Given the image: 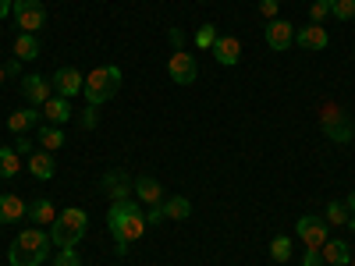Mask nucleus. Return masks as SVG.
<instances>
[{"mask_svg":"<svg viewBox=\"0 0 355 266\" xmlns=\"http://www.w3.org/2000/svg\"><path fill=\"white\" fill-rule=\"evenodd\" d=\"M25 217L33 220V227H46V224L57 220V210H53V202H50V199H36V202H28Z\"/></svg>","mask_w":355,"mask_h":266,"instance_id":"19","label":"nucleus"},{"mask_svg":"<svg viewBox=\"0 0 355 266\" xmlns=\"http://www.w3.org/2000/svg\"><path fill=\"white\" fill-rule=\"evenodd\" d=\"M43 117H46L50 125H68V121H71V100L50 96V100L43 103Z\"/></svg>","mask_w":355,"mask_h":266,"instance_id":"18","label":"nucleus"},{"mask_svg":"<svg viewBox=\"0 0 355 266\" xmlns=\"http://www.w3.org/2000/svg\"><path fill=\"white\" fill-rule=\"evenodd\" d=\"M327 15H331V4H323V0H313V8H309V21H313V25H320Z\"/></svg>","mask_w":355,"mask_h":266,"instance_id":"31","label":"nucleus"},{"mask_svg":"<svg viewBox=\"0 0 355 266\" xmlns=\"http://www.w3.org/2000/svg\"><path fill=\"white\" fill-rule=\"evenodd\" d=\"M348 266H355V252H352V263H348Z\"/></svg>","mask_w":355,"mask_h":266,"instance_id":"43","label":"nucleus"},{"mask_svg":"<svg viewBox=\"0 0 355 266\" xmlns=\"http://www.w3.org/2000/svg\"><path fill=\"white\" fill-rule=\"evenodd\" d=\"M18 170H21V157L15 153V145H0V177L11 181Z\"/></svg>","mask_w":355,"mask_h":266,"instance_id":"26","label":"nucleus"},{"mask_svg":"<svg viewBox=\"0 0 355 266\" xmlns=\"http://www.w3.org/2000/svg\"><path fill=\"white\" fill-rule=\"evenodd\" d=\"M15 153H18V157L36 153V150H33V139H28V135H18V139H15Z\"/></svg>","mask_w":355,"mask_h":266,"instance_id":"34","label":"nucleus"},{"mask_svg":"<svg viewBox=\"0 0 355 266\" xmlns=\"http://www.w3.org/2000/svg\"><path fill=\"white\" fill-rule=\"evenodd\" d=\"M8 75H18L21 71V61H18V57H11V61H8V68H4Z\"/></svg>","mask_w":355,"mask_h":266,"instance_id":"39","label":"nucleus"},{"mask_svg":"<svg viewBox=\"0 0 355 266\" xmlns=\"http://www.w3.org/2000/svg\"><path fill=\"white\" fill-rule=\"evenodd\" d=\"M320 252H323V263H331V266H348L352 263L348 242H341V238H327Z\"/></svg>","mask_w":355,"mask_h":266,"instance_id":"22","label":"nucleus"},{"mask_svg":"<svg viewBox=\"0 0 355 266\" xmlns=\"http://www.w3.org/2000/svg\"><path fill=\"white\" fill-rule=\"evenodd\" d=\"M142 206H160L167 195H164V185L157 181V177H150V174H142V177H135V192H132Z\"/></svg>","mask_w":355,"mask_h":266,"instance_id":"14","label":"nucleus"},{"mask_svg":"<svg viewBox=\"0 0 355 266\" xmlns=\"http://www.w3.org/2000/svg\"><path fill=\"white\" fill-rule=\"evenodd\" d=\"M277 11H281V0H259V15H263V18H270V21H274Z\"/></svg>","mask_w":355,"mask_h":266,"instance_id":"33","label":"nucleus"},{"mask_svg":"<svg viewBox=\"0 0 355 266\" xmlns=\"http://www.w3.org/2000/svg\"><path fill=\"white\" fill-rule=\"evenodd\" d=\"M36 142L43 145V150H61V145H64V128L61 125H40L36 128Z\"/></svg>","mask_w":355,"mask_h":266,"instance_id":"24","label":"nucleus"},{"mask_svg":"<svg viewBox=\"0 0 355 266\" xmlns=\"http://www.w3.org/2000/svg\"><path fill=\"white\" fill-rule=\"evenodd\" d=\"M320 263H323V252H320V249H306L302 266H320Z\"/></svg>","mask_w":355,"mask_h":266,"instance_id":"35","label":"nucleus"},{"mask_svg":"<svg viewBox=\"0 0 355 266\" xmlns=\"http://www.w3.org/2000/svg\"><path fill=\"white\" fill-rule=\"evenodd\" d=\"M167 75L178 82V85H192L199 78V61H196V53L189 50H174L171 53V61H167Z\"/></svg>","mask_w":355,"mask_h":266,"instance_id":"7","label":"nucleus"},{"mask_svg":"<svg viewBox=\"0 0 355 266\" xmlns=\"http://www.w3.org/2000/svg\"><path fill=\"white\" fill-rule=\"evenodd\" d=\"M295 234L306 242V249H323V242H327V220H320V217H299Z\"/></svg>","mask_w":355,"mask_h":266,"instance_id":"10","label":"nucleus"},{"mask_svg":"<svg viewBox=\"0 0 355 266\" xmlns=\"http://www.w3.org/2000/svg\"><path fill=\"white\" fill-rule=\"evenodd\" d=\"M15 21L21 33H40V28L46 25V8H43V0H15V8H11Z\"/></svg>","mask_w":355,"mask_h":266,"instance_id":"6","label":"nucleus"},{"mask_svg":"<svg viewBox=\"0 0 355 266\" xmlns=\"http://www.w3.org/2000/svg\"><path fill=\"white\" fill-rule=\"evenodd\" d=\"M11 8H15V0H0V21L11 15Z\"/></svg>","mask_w":355,"mask_h":266,"instance_id":"38","label":"nucleus"},{"mask_svg":"<svg viewBox=\"0 0 355 266\" xmlns=\"http://www.w3.org/2000/svg\"><path fill=\"white\" fill-rule=\"evenodd\" d=\"M25 210L28 206L11 192V195H0V224H18V220H25Z\"/></svg>","mask_w":355,"mask_h":266,"instance_id":"21","label":"nucleus"},{"mask_svg":"<svg viewBox=\"0 0 355 266\" xmlns=\"http://www.w3.org/2000/svg\"><path fill=\"white\" fill-rule=\"evenodd\" d=\"M295 43H299L302 50H327L331 36H327V28L323 25H302V28H295Z\"/></svg>","mask_w":355,"mask_h":266,"instance_id":"15","label":"nucleus"},{"mask_svg":"<svg viewBox=\"0 0 355 266\" xmlns=\"http://www.w3.org/2000/svg\"><path fill=\"white\" fill-rule=\"evenodd\" d=\"M270 259L274 263H288L291 259V238L288 234H277V238L270 242Z\"/></svg>","mask_w":355,"mask_h":266,"instance_id":"28","label":"nucleus"},{"mask_svg":"<svg viewBox=\"0 0 355 266\" xmlns=\"http://www.w3.org/2000/svg\"><path fill=\"white\" fill-rule=\"evenodd\" d=\"M85 227H89V217L78 206H68L64 213H57V220L50 224V242L57 249H75L82 238H85Z\"/></svg>","mask_w":355,"mask_h":266,"instance_id":"3","label":"nucleus"},{"mask_svg":"<svg viewBox=\"0 0 355 266\" xmlns=\"http://www.w3.org/2000/svg\"><path fill=\"white\" fill-rule=\"evenodd\" d=\"M25 167H28V174H33V177H40V181H50V177L57 174V163H53V153H50V150L28 153Z\"/></svg>","mask_w":355,"mask_h":266,"instance_id":"17","label":"nucleus"},{"mask_svg":"<svg viewBox=\"0 0 355 266\" xmlns=\"http://www.w3.org/2000/svg\"><path fill=\"white\" fill-rule=\"evenodd\" d=\"M100 188H103V195H107L110 202H121V199H132L135 181H132L125 170H107L103 181H100Z\"/></svg>","mask_w":355,"mask_h":266,"instance_id":"8","label":"nucleus"},{"mask_svg":"<svg viewBox=\"0 0 355 266\" xmlns=\"http://www.w3.org/2000/svg\"><path fill=\"white\" fill-rule=\"evenodd\" d=\"M214 57H217V64L234 68V64L242 61V43L234 39V36H217V43H214Z\"/></svg>","mask_w":355,"mask_h":266,"instance_id":"16","label":"nucleus"},{"mask_svg":"<svg viewBox=\"0 0 355 266\" xmlns=\"http://www.w3.org/2000/svg\"><path fill=\"white\" fill-rule=\"evenodd\" d=\"M4 78H8V71H4V68H0V85H4Z\"/></svg>","mask_w":355,"mask_h":266,"instance_id":"41","label":"nucleus"},{"mask_svg":"<svg viewBox=\"0 0 355 266\" xmlns=\"http://www.w3.org/2000/svg\"><path fill=\"white\" fill-rule=\"evenodd\" d=\"M40 117H43V107H25V110H15L8 114V132L11 135H28L40 128Z\"/></svg>","mask_w":355,"mask_h":266,"instance_id":"13","label":"nucleus"},{"mask_svg":"<svg viewBox=\"0 0 355 266\" xmlns=\"http://www.w3.org/2000/svg\"><path fill=\"white\" fill-rule=\"evenodd\" d=\"M320 128H323V135H327L331 142H338V145H345V142L355 139V128L348 121V114L338 103H331V100L320 103Z\"/></svg>","mask_w":355,"mask_h":266,"instance_id":"5","label":"nucleus"},{"mask_svg":"<svg viewBox=\"0 0 355 266\" xmlns=\"http://www.w3.org/2000/svg\"><path fill=\"white\" fill-rule=\"evenodd\" d=\"M50 85H53V93H57V96L71 100V96H78V93H82L85 75H82L78 68H57V71H53V78H50Z\"/></svg>","mask_w":355,"mask_h":266,"instance_id":"9","label":"nucleus"},{"mask_svg":"<svg viewBox=\"0 0 355 266\" xmlns=\"http://www.w3.org/2000/svg\"><path fill=\"white\" fill-rule=\"evenodd\" d=\"M107 231L114 238V252L117 256H128V245L139 242L146 234V210L139 199H121V202H110L107 210Z\"/></svg>","mask_w":355,"mask_h":266,"instance_id":"1","label":"nucleus"},{"mask_svg":"<svg viewBox=\"0 0 355 266\" xmlns=\"http://www.w3.org/2000/svg\"><path fill=\"white\" fill-rule=\"evenodd\" d=\"M214 43H217V25H214V21L199 25V28H196V46H199V50H214Z\"/></svg>","mask_w":355,"mask_h":266,"instance_id":"27","label":"nucleus"},{"mask_svg":"<svg viewBox=\"0 0 355 266\" xmlns=\"http://www.w3.org/2000/svg\"><path fill=\"white\" fill-rule=\"evenodd\" d=\"M348 213L355 217V192H348Z\"/></svg>","mask_w":355,"mask_h":266,"instance_id":"40","label":"nucleus"},{"mask_svg":"<svg viewBox=\"0 0 355 266\" xmlns=\"http://www.w3.org/2000/svg\"><path fill=\"white\" fill-rule=\"evenodd\" d=\"M50 245L53 242L43 227H25L8 249V263L11 266H40V263L50 259Z\"/></svg>","mask_w":355,"mask_h":266,"instance_id":"2","label":"nucleus"},{"mask_svg":"<svg viewBox=\"0 0 355 266\" xmlns=\"http://www.w3.org/2000/svg\"><path fill=\"white\" fill-rule=\"evenodd\" d=\"M50 93H53L50 78H43V75H25L21 78V96L28 100V107H43L50 100Z\"/></svg>","mask_w":355,"mask_h":266,"instance_id":"12","label":"nucleus"},{"mask_svg":"<svg viewBox=\"0 0 355 266\" xmlns=\"http://www.w3.org/2000/svg\"><path fill=\"white\" fill-rule=\"evenodd\" d=\"M263 39H266V46H270V50H291V43H295V28H291V21L274 18V21H266Z\"/></svg>","mask_w":355,"mask_h":266,"instance_id":"11","label":"nucleus"},{"mask_svg":"<svg viewBox=\"0 0 355 266\" xmlns=\"http://www.w3.org/2000/svg\"><path fill=\"white\" fill-rule=\"evenodd\" d=\"M100 125V107H85L82 110V128H96Z\"/></svg>","mask_w":355,"mask_h":266,"instance_id":"32","label":"nucleus"},{"mask_svg":"<svg viewBox=\"0 0 355 266\" xmlns=\"http://www.w3.org/2000/svg\"><path fill=\"white\" fill-rule=\"evenodd\" d=\"M171 43H174V50L185 46V33H182V28H171Z\"/></svg>","mask_w":355,"mask_h":266,"instance_id":"37","label":"nucleus"},{"mask_svg":"<svg viewBox=\"0 0 355 266\" xmlns=\"http://www.w3.org/2000/svg\"><path fill=\"white\" fill-rule=\"evenodd\" d=\"M117 89H121V68L103 64V68H93V75H85L82 93H85L89 107H103L107 100H114Z\"/></svg>","mask_w":355,"mask_h":266,"instance_id":"4","label":"nucleus"},{"mask_svg":"<svg viewBox=\"0 0 355 266\" xmlns=\"http://www.w3.org/2000/svg\"><path fill=\"white\" fill-rule=\"evenodd\" d=\"M327 224H338V227H348V231H355V217L348 213V202H341V199H331L327 202V217H323Z\"/></svg>","mask_w":355,"mask_h":266,"instance_id":"25","label":"nucleus"},{"mask_svg":"<svg viewBox=\"0 0 355 266\" xmlns=\"http://www.w3.org/2000/svg\"><path fill=\"white\" fill-rule=\"evenodd\" d=\"M160 210H164V220H189L192 217V202L185 195H167L160 202Z\"/></svg>","mask_w":355,"mask_h":266,"instance_id":"20","label":"nucleus"},{"mask_svg":"<svg viewBox=\"0 0 355 266\" xmlns=\"http://www.w3.org/2000/svg\"><path fill=\"white\" fill-rule=\"evenodd\" d=\"M323 4H331V8H334V4H338V0H323Z\"/></svg>","mask_w":355,"mask_h":266,"instance_id":"42","label":"nucleus"},{"mask_svg":"<svg viewBox=\"0 0 355 266\" xmlns=\"http://www.w3.org/2000/svg\"><path fill=\"white\" fill-rule=\"evenodd\" d=\"M331 15H334L338 21H352V18H355V0H338V4L331 8Z\"/></svg>","mask_w":355,"mask_h":266,"instance_id":"29","label":"nucleus"},{"mask_svg":"<svg viewBox=\"0 0 355 266\" xmlns=\"http://www.w3.org/2000/svg\"><path fill=\"white\" fill-rule=\"evenodd\" d=\"M53 266H82V259H78V252H75V249H57Z\"/></svg>","mask_w":355,"mask_h":266,"instance_id":"30","label":"nucleus"},{"mask_svg":"<svg viewBox=\"0 0 355 266\" xmlns=\"http://www.w3.org/2000/svg\"><path fill=\"white\" fill-rule=\"evenodd\" d=\"M40 53H43V46H40L36 33H18V39H15V57L18 61H36Z\"/></svg>","mask_w":355,"mask_h":266,"instance_id":"23","label":"nucleus"},{"mask_svg":"<svg viewBox=\"0 0 355 266\" xmlns=\"http://www.w3.org/2000/svg\"><path fill=\"white\" fill-rule=\"evenodd\" d=\"M146 224H164V210H160V206H150V213H146Z\"/></svg>","mask_w":355,"mask_h":266,"instance_id":"36","label":"nucleus"}]
</instances>
